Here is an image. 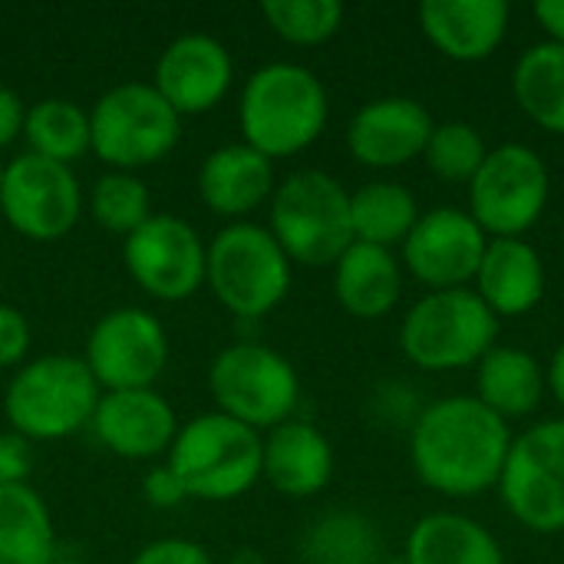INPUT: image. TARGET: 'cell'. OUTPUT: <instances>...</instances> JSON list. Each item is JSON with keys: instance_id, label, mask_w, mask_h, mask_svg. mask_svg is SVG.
Segmentation results:
<instances>
[{"instance_id": "21", "label": "cell", "mask_w": 564, "mask_h": 564, "mask_svg": "<svg viewBox=\"0 0 564 564\" xmlns=\"http://www.w3.org/2000/svg\"><path fill=\"white\" fill-rule=\"evenodd\" d=\"M261 479L288 499H311L324 492L334 479L330 440L314 423L297 416L268 430Z\"/></svg>"}, {"instance_id": "10", "label": "cell", "mask_w": 564, "mask_h": 564, "mask_svg": "<svg viewBox=\"0 0 564 564\" xmlns=\"http://www.w3.org/2000/svg\"><path fill=\"white\" fill-rule=\"evenodd\" d=\"M552 195L545 159L525 142L489 149L482 169L469 182V215L489 238H522L539 225Z\"/></svg>"}, {"instance_id": "22", "label": "cell", "mask_w": 564, "mask_h": 564, "mask_svg": "<svg viewBox=\"0 0 564 564\" xmlns=\"http://www.w3.org/2000/svg\"><path fill=\"white\" fill-rule=\"evenodd\" d=\"M473 284L496 317H525L545 297V261L525 238H489Z\"/></svg>"}, {"instance_id": "18", "label": "cell", "mask_w": 564, "mask_h": 564, "mask_svg": "<svg viewBox=\"0 0 564 564\" xmlns=\"http://www.w3.org/2000/svg\"><path fill=\"white\" fill-rule=\"evenodd\" d=\"M436 122L420 99L380 96L364 102L347 122V152L367 169H400L423 159Z\"/></svg>"}, {"instance_id": "44", "label": "cell", "mask_w": 564, "mask_h": 564, "mask_svg": "<svg viewBox=\"0 0 564 564\" xmlns=\"http://www.w3.org/2000/svg\"><path fill=\"white\" fill-rule=\"evenodd\" d=\"M380 564H410L406 558H390V562H380Z\"/></svg>"}, {"instance_id": "42", "label": "cell", "mask_w": 564, "mask_h": 564, "mask_svg": "<svg viewBox=\"0 0 564 564\" xmlns=\"http://www.w3.org/2000/svg\"><path fill=\"white\" fill-rule=\"evenodd\" d=\"M228 564H268L261 558V552H254V549H238V552H231V558Z\"/></svg>"}, {"instance_id": "23", "label": "cell", "mask_w": 564, "mask_h": 564, "mask_svg": "<svg viewBox=\"0 0 564 564\" xmlns=\"http://www.w3.org/2000/svg\"><path fill=\"white\" fill-rule=\"evenodd\" d=\"M403 294V264L390 248L354 241L334 264V297L357 321L387 317Z\"/></svg>"}, {"instance_id": "28", "label": "cell", "mask_w": 564, "mask_h": 564, "mask_svg": "<svg viewBox=\"0 0 564 564\" xmlns=\"http://www.w3.org/2000/svg\"><path fill=\"white\" fill-rule=\"evenodd\" d=\"M512 93L535 126L564 135V46L549 40L529 46L512 69Z\"/></svg>"}, {"instance_id": "5", "label": "cell", "mask_w": 564, "mask_h": 564, "mask_svg": "<svg viewBox=\"0 0 564 564\" xmlns=\"http://www.w3.org/2000/svg\"><path fill=\"white\" fill-rule=\"evenodd\" d=\"M268 231L291 264L334 268L354 245L350 192L330 172L297 169L278 182L268 202Z\"/></svg>"}, {"instance_id": "8", "label": "cell", "mask_w": 564, "mask_h": 564, "mask_svg": "<svg viewBox=\"0 0 564 564\" xmlns=\"http://www.w3.org/2000/svg\"><path fill=\"white\" fill-rule=\"evenodd\" d=\"M496 340L499 317L469 288L423 294L400 324L403 357L413 367L436 373L479 367Z\"/></svg>"}, {"instance_id": "19", "label": "cell", "mask_w": 564, "mask_h": 564, "mask_svg": "<svg viewBox=\"0 0 564 564\" xmlns=\"http://www.w3.org/2000/svg\"><path fill=\"white\" fill-rule=\"evenodd\" d=\"M195 188L202 205L231 225L251 221V215L271 202L278 175L274 162L248 142H225L202 159Z\"/></svg>"}, {"instance_id": "11", "label": "cell", "mask_w": 564, "mask_h": 564, "mask_svg": "<svg viewBox=\"0 0 564 564\" xmlns=\"http://www.w3.org/2000/svg\"><path fill=\"white\" fill-rule=\"evenodd\" d=\"M86 212L83 185L73 165H59L30 152L3 162L0 215L26 241L50 245L66 238Z\"/></svg>"}, {"instance_id": "35", "label": "cell", "mask_w": 564, "mask_h": 564, "mask_svg": "<svg viewBox=\"0 0 564 564\" xmlns=\"http://www.w3.org/2000/svg\"><path fill=\"white\" fill-rule=\"evenodd\" d=\"M129 564H215L212 552L195 539H155L142 545Z\"/></svg>"}, {"instance_id": "29", "label": "cell", "mask_w": 564, "mask_h": 564, "mask_svg": "<svg viewBox=\"0 0 564 564\" xmlns=\"http://www.w3.org/2000/svg\"><path fill=\"white\" fill-rule=\"evenodd\" d=\"M20 139L26 142L30 155L59 165H76L89 152V109L63 96L36 99L26 106V122Z\"/></svg>"}, {"instance_id": "2", "label": "cell", "mask_w": 564, "mask_h": 564, "mask_svg": "<svg viewBox=\"0 0 564 564\" xmlns=\"http://www.w3.org/2000/svg\"><path fill=\"white\" fill-rule=\"evenodd\" d=\"M330 96L314 69L291 59L258 66L238 99L241 142L271 162L307 152L327 129Z\"/></svg>"}, {"instance_id": "1", "label": "cell", "mask_w": 564, "mask_h": 564, "mask_svg": "<svg viewBox=\"0 0 564 564\" xmlns=\"http://www.w3.org/2000/svg\"><path fill=\"white\" fill-rule=\"evenodd\" d=\"M512 440L509 423L476 397H443L413 423L410 463L426 489L469 499L499 486Z\"/></svg>"}, {"instance_id": "12", "label": "cell", "mask_w": 564, "mask_h": 564, "mask_svg": "<svg viewBox=\"0 0 564 564\" xmlns=\"http://www.w3.org/2000/svg\"><path fill=\"white\" fill-rule=\"evenodd\" d=\"M499 496L529 532H564V420H545L512 440Z\"/></svg>"}, {"instance_id": "13", "label": "cell", "mask_w": 564, "mask_h": 564, "mask_svg": "<svg viewBox=\"0 0 564 564\" xmlns=\"http://www.w3.org/2000/svg\"><path fill=\"white\" fill-rule=\"evenodd\" d=\"M208 241L192 221L155 212L129 238H122V264L132 284L159 304H178L205 288Z\"/></svg>"}, {"instance_id": "41", "label": "cell", "mask_w": 564, "mask_h": 564, "mask_svg": "<svg viewBox=\"0 0 564 564\" xmlns=\"http://www.w3.org/2000/svg\"><path fill=\"white\" fill-rule=\"evenodd\" d=\"M545 387L564 410V340L555 347V354H552V360L545 367Z\"/></svg>"}, {"instance_id": "14", "label": "cell", "mask_w": 564, "mask_h": 564, "mask_svg": "<svg viewBox=\"0 0 564 564\" xmlns=\"http://www.w3.org/2000/svg\"><path fill=\"white\" fill-rule=\"evenodd\" d=\"M83 364L102 393L155 390L169 367V334L145 307H112L89 327Z\"/></svg>"}, {"instance_id": "20", "label": "cell", "mask_w": 564, "mask_h": 564, "mask_svg": "<svg viewBox=\"0 0 564 564\" xmlns=\"http://www.w3.org/2000/svg\"><path fill=\"white\" fill-rule=\"evenodd\" d=\"M506 0H426L420 3L423 36L456 63L489 59L509 33Z\"/></svg>"}, {"instance_id": "32", "label": "cell", "mask_w": 564, "mask_h": 564, "mask_svg": "<svg viewBox=\"0 0 564 564\" xmlns=\"http://www.w3.org/2000/svg\"><path fill=\"white\" fill-rule=\"evenodd\" d=\"M261 17L291 46H321L344 26L340 0H264Z\"/></svg>"}, {"instance_id": "9", "label": "cell", "mask_w": 564, "mask_h": 564, "mask_svg": "<svg viewBox=\"0 0 564 564\" xmlns=\"http://www.w3.org/2000/svg\"><path fill=\"white\" fill-rule=\"evenodd\" d=\"M208 393L218 413L264 436L297 416L301 377L281 350L258 340H238L215 354L208 367Z\"/></svg>"}, {"instance_id": "3", "label": "cell", "mask_w": 564, "mask_h": 564, "mask_svg": "<svg viewBox=\"0 0 564 564\" xmlns=\"http://www.w3.org/2000/svg\"><path fill=\"white\" fill-rule=\"evenodd\" d=\"M165 466L195 502H235L261 482L264 436L218 410L178 426Z\"/></svg>"}, {"instance_id": "43", "label": "cell", "mask_w": 564, "mask_h": 564, "mask_svg": "<svg viewBox=\"0 0 564 564\" xmlns=\"http://www.w3.org/2000/svg\"><path fill=\"white\" fill-rule=\"evenodd\" d=\"M50 564H86V562H79V558H63V555H56V558H53Z\"/></svg>"}, {"instance_id": "40", "label": "cell", "mask_w": 564, "mask_h": 564, "mask_svg": "<svg viewBox=\"0 0 564 564\" xmlns=\"http://www.w3.org/2000/svg\"><path fill=\"white\" fill-rule=\"evenodd\" d=\"M532 13L542 23V30L549 33V43L564 46V0H539L532 7Z\"/></svg>"}, {"instance_id": "39", "label": "cell", "mask_w": 564, "mask_h": 564, "mask_svg": "<svg viewBox=\"0 0 564 564\" xmlns=\"http://www.w3.org/2000/svg\"><path fill=\"white\" fill-rule=\"evenodd\" d=\"M23 122H26V102L10 86H0V152L23 135Z\"/></svg>"}, {"instance_id": "6", "label": "cell", "mask_w": 564, "mask_h": 564, "mask_svg": "<svg viewBox=\"0 0 564 564\" xmlns=\"http://www.w3.org/2000/svg\"><path fill=\"white\" fill-rule=\"evenodd\" d=\"M294 264L258 221H231L208 241L205 288L238 321H261L291 294Z\"/></svg>"}, {"instance_id": "15", "label": "cell", "mask_w": 564, "mask_h": 564, "mask_svg": "<svg viewBox=\"0 0 564 564\" xmlns=\"http://www.w3.org/2000/svg\"><path fill=\"white\" fill-rule=\"evenodd\" d=\"M489 235L463 208L443 205L423 212L403 241L406 271L430 291H456L476 281Z\"/></svg>"}, {"instance_id": "7", "label": "cell", "mask_w": 564, "mask_h": 564, "mask_svg": "<svg viewBox=\"0 0 564 564\" xmlns=\"http://www.w3.org/2000/svg\"><path fill=\"white\" fill-rule=\"evenodd\" d=\"M182 139V116L152 83H116L89 109V152L112 172L165 162Z\"/></svg>"}, {"instance_id": "36", "label": "cell", "mask_w": 564, "mask_h": 564, "mask_svg": "<svg viewBox=\"0 0 564 564\" xmlns=\"http://www.w3.org/2000/svg\"><path fill=\"white\" fill-rule=\"evenodd\" d=\"M33 469V443H26L13 430H0V489L26 486Z\"/></svg>"}, {"instance_id": "24", "label": "cell", "mask_w": 564, "mask_h": 564, "mask_svg": "<svg viewBox=\"0 0 564 564\" xmlns=\"http://www.w3.org/2000/svg\"><path fill=\"white\" fill-rule=\"evenodd\" d=\"M545 367L522 347H492L476 367V400L496 416H532L545 397Z\"/></svg>"}, {"instance_id": "33", "label": "cell", "mask_w": 564, "mask_h": 564, "mask_svg": "<svg viewBox=\"0 0 564 564\" xmlns=\"http://www.w3.org/2000/svg\"><path fill=\"white\" fill-rule=\"evenodd\" d=\"M489 155V145L482 139V132L473 122H440L423 149V162L426 169L453 185H469L476 178V172L482 169Z\"/></svg>"}, {"instance_id": "34", "label": "cell", "mask_w": 564, "mask_h": 564, "mask_svg": "<svg viewBox=\"0 0 564 564\" xmlns=\"http://www.w3.org/2000/svg\"><path fill=\"white\" fill-rule=\"evenodd\" d=\"M33 327L26 314L7 301H0V370H20L30 360Z\"/></svg>"}, {"instance_id": "46", "label": "cell", "mask_w": 564, "mask_h": 564, "mask_svg": "<svg viewBox=\"0 0 564 564\" xmlns=\"http://www.w3.org/2000/svg\"><path fill=\"white\" fill-rule=\"evenodd\" d=\"M0 288H3V264H0Z\"/></svg>"}, {"instance_id": "4", "label": "cell", "mask_w": 564, "mask_h": 564, "mask_svg": "<svg viewBox=\"0 0 564 564\" xmlns=\"http://www.w3.org/2000/svg\"><path fill=\"white\" fill-rule=\"evenodd\" d=\"M99 397L102 390L83 357L43 354L7 380L3 416L26 443H56L93 423Z\"/></svg>"}, {"instance_id": "45", "label": "cell", "mask_w": 564, "mask_h": 564, "mask_svg": "<svg viewBox=\"0 0 564 564\" xmlns=\"http://www.w3.org/2000/svg\"><path fill=\"white\" fill-rule=\"evenodd\" d=\"M0 182H3V159H0Z\"/></svg>"}, {"instance_id": "31", "label": "cell", "mask_w": 564, "mask_h": 564, "mask_svg": "<svg viewBox=\"0 0 564 564\" xmlns=\"http://www.w3.org/2000/svg\"><path fill=\"white\" fill-rule=\"evenodd\" d=\"M86 212L102 231L119 238H129L139 225H145L155 215L149 185L135 172H112V169H106L89 185Z\"/></svg>"}, {"instance_id": "37", "label": "cell", "mask_w": 564, "mask_h": 564, "mask_svg": "<svg viewBox=\"0 0 564 564\" xmlns=\"http://www.w3.org/2000/svg\"><path fill=\"white\" fill-rule=\"evenodd\" d=\"M142 496H145V502H149L152 509H162V512L178 509L182 502H188L182 482H178L175 473L165 466V459L155 463V466L145 473V479H142Z\"/></svg>"}, {"instance_id": "26", "label": "cell", "mask_w": 564, "mask_h": 564, "mask_svg": "<svg viewBox=\"0 0 564 564\" xmlns=\"http://www.w3.org/2000/svg\"><path fill=\"white\" fill-rule=\"evenodd\" d=\"M56 558L53 512L26 486L0 489V564H50Z\"/></svg>"}, {"instance_id": "16", "label": "cell", "mask_w": 564, "mask_h": 564, "mask_svg": "<svg viewBox=\"0 0 564 564\" xmlns=\"http://www.w3.org/2000/svg\"><path fill=\"white\" fill-rule=\"evenodd\" d=\"M152 86L182 119L205 116L235 86L231 50L212 33H182L159 53Z\"/></svg>"}, {"instance_id": "38", "label": "cell", "mask_w": 564, "mask_h": 564, "mask_svg": "<svg viewBox=\"0 0 564 564\" xmlns=\"http://www.w3.org/2000/svg\"><path fill=\"white\" fill-rule=\"evenodd\" d=\"M377 406H380V416L393 426H410L420 420V406H416V393L403 383H387L377 397Z\"/></svg>"}, {"instance_id": "25", "label": "cell", "mask_w": 564, "mask_h": 564, "mask_svg": "<svg viewBox=\"0 0 564 564\" xmlns=\"http://www.w3.org/2000/svg\"><path fill=\"white\" fill-rule=\"evenodd\" d=\"M410 564H506L496 535L459 512H430L423 516L406 539Z\"/></svg>"}, {"instance_id": "27", "label": "cell", "mask_w": 564, "mask_h": 564, "mask_svg": "<svg viewBox=\"0 0 564 564\" xmlns=\"http://www.w3.org/2000/svg\"><path fill=\"white\" fill-rule=\"evenodd\" d=\"M416 195L400 182H367L350 192V228L354 241L390 248L403 245L420 221Z\"/></svg>"}, {"instance_id": "17", "label": "cell", "mask_w": 564, "mask_h": 564, "mask_svg": "<svg viewBox=\"0 0 564 564\" xmlns=\"http://www.w3.org/2000/svg\"><path fill=\"white\" fill-rule=\"evenodd\" d=\"M175 406L159 390H116L102 393L89 430L119 459L162 463L178 433Z\"/></svg>"}, {"instance_id": "30", "label": "cell", "mask_w": 564, "mask_h": 564, "mask_svg": "<svg viewBox=\"0 0 564 564\" xmlns=\"http://www.w3.org/2000/svg\"><path fill=\"white\" fill-rule=\"evenodd\" d=\"M304 564H380V532L360 512H324L301 539Z\"/></svg>"}]
</instances>
